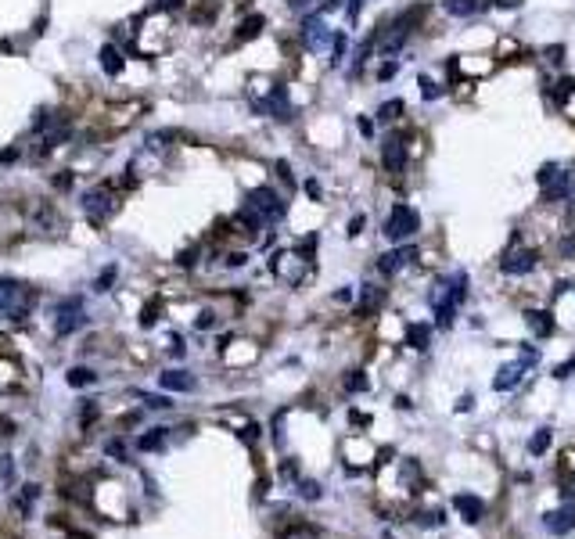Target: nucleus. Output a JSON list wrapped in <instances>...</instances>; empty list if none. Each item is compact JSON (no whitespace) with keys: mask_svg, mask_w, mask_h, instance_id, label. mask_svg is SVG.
<instances>
[{"mask_svg":"<svg viewBox=\"0 0 575 539\" xmlns=\"http://www.w3.org/2000/svg\"><path fill=\"white\" fill-rule=\"evenodd\" d=\"M33 292L26 288V284H19V281H11V277H0V317H8V320H26L29 317V309H33Z\"/></svg>","mask_w":575,"mask_h":539,"instance_id":"nucleus-1","label":"nucleus"},{"mask_svg":"<svg viewBox=\"0 0 575 539\" xmlns=\"http://www.w3.org/2000/svg\"><path fill=\"white\" fill-rule=\"evenodd\" d=\"M245 209H252L263 223H277L288 216V202L273 191V188H252L245 195Z\"/></svg>","mask_w":575,"mask_h":539,"instance_id":"nucleus-2","label":"nucleus"},{"mask_svg":"<svg viewBox=\"0 0 575 539\" xmlns=\"http://www.w3.org/2000/svg\"><path fill=\"white\" fill-rule=\"evenodd\" d=\"M421 230V212L414 209V205H392V212H389V220H385V237L389 241H396V245H403V241H410L414 234Z\"/></svg>","mask_w":575,"mask_h":539,"instance_id":"nucleus-3","label":"nucleus"},{"mask_svg":"<svg viewBox=\"0 0 575 539\" xmlns=\"http://www.w3.org/2000/svg\"><path fill=\"white\" fill-rule=\"evenodd\" d=\"M79 205H83V212H86L93 223H105V220H108V216H116V209H119L116 195H112V191H105V188L86 191V195L79 198Z\"/></svg>","mask_w":575,"mask_h":539,"instance_id":"nucleus-4","label":"nucleus"},{"mask_svg":"<svg viewBox=\"0 0 575 539\" xmlns=\"http://www.w3.org/2000/svg\"><path fill=\"white\" fill-rule=\"evenodd\" d=\"M86 327V313H83V302L79 299H65L61 306H58V320H54V331L61 334V338H68V334H76V331H83Z\"/></svg>","mask_w":575,"mask_h":539,"instance_id":"nucleus-5","label":"nucleus"},{"mask_svg":"<svg viewBox=\"0 0 575 539\" xmlns=\"http://www.w3.org/2000/svg\"><path fill=\"white\" fill-rule=\"evenodd\" d=\"M539 266V255L532 248H511L504 259H500V270L507 277H521V274H532V270Z\"/></svg>","mask_w":575,"mask_h":539,"instance_id":"nucleus-6","label":"nucleus"},{"mask_svg":"<svg viewBox=\"0 0 575 539\" xmlns=\"http://www.w3.org/2000/svg\"><path fill=\"white\" fill-rule=\"evenodd\" d=\"M331 36H335V29H327L324 11H317V15H306V19H302V40H306V47H310V51L327 47V43H331Z\"/></svg>","mask_w":575,"mask_h":539,"instance_id":"nucleus-7","label":"nucleus"},{"mask_svg":"<svg viewBox=\"0 0 575 539\" xmlns=\"http://www.w3.org/2000/svg\"><path fill=\"white\" fill-rule=\"evenodd\" d=\"M381 165H385V173L400 176L407 169V140L400 133H392L385 144H381Z\"/></svg>","mask_w":575,"mask_h":539,"instance_id":"nucleus-8","label":"nucleus"},{"mask_svg":"<svg viewBox=\"0 0 575 539\" xmlns=\"http://www.w3.org/2000/svg\"><path fill=\"white\" fill-rule=\"evenodd\" d=\"M414 259H417V248H414V245H403V248H392V252L381 255V259H377V270H381L385 277H392V274H400V270H403L407 262H414Z\"/></svg>","mask_w":575,"mask_h":539,"instance_id":"nucleus-9","label":"nucleus"},{"mask_svg":"<svg viewBox=\"0 0 575 539\" xmlns=\"http://www.w3.org/2000/svg\"><path fill=\"white\" fill-rule=\"evenodd\" d=\"M255 108H259V112H270L273 119H292V101H288V86H284V83H277V86L270 90V101H255Z\"/></svg>","mask_w":575,"mask_h":539,"instance_id":"nucleus-10","label":"nucleus"},{"mask_svg":"<svg viewBox=\"0 0 575 539\" xmlns=\"http://www.w3.org/2000/svg\"><path fill=\"white\" fill-rule=\"evenodd\" d=\"M543 528H546L550 535H568V532L575 528V507L568 503V507H561V510H546V514H543Z\"/></svg>","mask_w":575,"mask_h":539,"instance_id":"nucleus-11","label":"nucleus"},{"mask_svg":"<svg viewBox=\"0 0 575 539\" xmlns=\"http://www.w3.org/2000/svg\"><path fill=\"white\" fill-rule=\"evenodd\" d=\"M453 507H457V514H460L467 525H478V521H482V514H486V503L478 500V496H471V493L453 496Z\"/></svg>","mask_w":575,"mask_h":539,"instance_id":"nucleus-12","label":"nucleus"},{"mask_svg":"<svg viewBox=\"0 0 575 539\" xmlns=\"http://www.w3.org/2000/svg\"><path fill=\"white\" fill-rule=\"evenodd\" d=\"M521 378H525V364H504L497 371V378H493V389L497 392H511V389L521 385Z\"/></svg>","mask_w":575,"mask_h":539,"instance_id":"nucleus-13","label":"nucleus"},{"mask_svg":"<svg viewBox=\"0 0 575 539\" xmlns=\"http://www.w3.org/2000/svg\"><path fill=\"white\" fill-rule=\"evenodd\" d=\"M525 324L532 327L536 338H550V334H554V317H550V309H529V313H525Z\"/></svg>","mask_w":575,"mask_h":539,"instance_id":"nucleus-14","label":"nucleus"},{"mask_svg":"<svg viewBox=\"0 0 575 539\" xmlns=\"http://www.w3.org/2000/svg\"><path fill=\"white\" fill-rule=\"evenodd\" d=\"M158 385L166 392H190V389H195V378L183 374V371H162L158 374Z\"/></svg>","mask_w":575,"mask_h":539,"instance_id":"nucleus-15","label":"nucleus"},{"mask_svg":"<svg viewBox=\"0 0 575 539\" xmlns=\"http://www.w3.org/2000/svg\"><path fill=\"white\" fill-rule=\"evenodd\" d=\"M442 8H446L453 19H467V15H474V11L489 8V0H442Z\"/></svg>","mask_w":575,"mask_h":539,"instance_id":"nucleus-16","label":"nucleus"},{"mask_svg":"<svg viewBox=\"0 0 575 539\" xmlns=\"http://www.w3.org/2000/svg\"><path fill=\"white\" fill-rule=\"evenodd\" d=\"M571 191V173H557L550 184L543 188V202H557V198H564Z\"/></svg>","mask_w":575,"mask_h":539,"instance_id":"nucleus-17","label":"nucleus"},{"mask_svg":"<svg viewBox=\"0 0 575 539\" xmlns=\"http://www.w3.org/2000/svg\"><path fill=\"white\" fill-rule=\"evenodd\" d=\"M550 442H554V431H550V428H536L532 438H529V453H532V457H543L546 449H550Z\"/></svg>","mask_w":575,"mask_h":539,"instance_id":"nucleus-18","label":"nucleus"},{"mask_svg":"<svg viewBox=\"0 0 575 539\" xmlns=\"http://www.w3.org/2000/svg\"><path fill=\"white\" fill-rule=\"evenodd\" d=\"M98 58H101V68H105L108 76H119V72H123V54H119L112 43H105Z\"/></svg>","mask_w":575,"mask_h":539,"instance_id":"nucleus-19","label":"nucleus"},{"mask_svg":"<svg viewBox=\"0 0 575 539\" xmlns=\"http://www.w3.org/2000/svg\"><path fill=\"white\" fill-rule=\"evenodd\" d=\"M428 338H432V324H410L407 327V345L410 349H428Z\"/></svg>","mask_w":575,"mask_h":539,"instance_id":"nucleus-20","label":"nucleus"},{"mask_svg":"<svg viewBox=\"0 0 575 539\" xmlns=\"http://www.w3.org/2000/svg\"><path fill=\"white\" fill-rule=\"evenodd\" d=\"M166 431H169V428H151L148 435L137 438V449H144V453H151V449H162V446H166Z\"/></svg>","mask_w":575,"mask_h":539,"instance_id":"nucleus-21","label":"nucleus"},{"mask_svg":"<svg viewBox=\"0 0 575 539\" xmlns=\"http://www.w3.org/2000/svg\"><path fill=\"white\" fill-rule=\"evenodd\" d=\"M263 26H266L263 15H248V19L238 26V40H255V36L263 33Z\"/></svg>","mask_w":575,"mask_h":539,"instance_id":"nucleus-22","label":"nucleus"},{"mask_svg":"<svg viewBox=\"0 0 575 539\" xmlns=\"http://www.w3.org/2000/svg\"><path fill=\"white\" fill-rule=\"evenodd\" d=\"M65 381H68L72 389H86V385H93V381H98V374H93L90 367H72V371L65 374Z\"/></svg>","mask_w":575,"mask_h":539,"instance_id":"nucleus-23","label":"nucleus"},{"mask_svg":"<svg viewBox=\"0 0 575 539\" xmlns=\"http://www.w3.org/2000/svg\"><path fill=\"white\" fill-rule=\"evenodd\" d=\"M403 108H407V105H403L400 98H392V101H385V105L377 108V119H381V123H392V119L403 115Z\"/></svg>","mask_w":575,"mask_h":539,"instance_id":"nucleus-24","label":"nucleus"},{"mask_svg":"<svg viewBox=\"0 0 575 539\" xmlns=\"http://www.w3.org/2000/svg\"><path fill=\"white\" fill-rule=\"evenodd\" d=\"M342 385H345V392H367V389H370V381H367L363 371H349V374L342 378Z\"/></svg>","mask_w":575,"mask_h":539,"instance_id":"nucleus-25","label":"nucleus"},{"mask_svg":"<svg viewBox=\"0 0 575 539\" xmlns=\"http://www.w3.org/2000/svg\"><path fill=\"white\" fill-rule=\"evenodd\" d=\"M381 302V288H374V284H363V295H360V313H370L374 306Z\"/></svg>","mask_w":575,"mask_h":539,"instance_id":"nucleus-26","label":"nucleus"},{"mask_svg":"<svg viewBox=\"0 0 575 539\" xmlns=\"http://www.w3.org/2000/svg\"><path fill=\"white\" fill-rule=\"evenodd\" d=\"M345 47H349V36H345V33H335V36H331V65H342Z\"/></svg>","mask_w":575,"mask_h":539,"instance_id":"nucleus-27","label":"nucleus"},{"mask_svg":"<svg viewBox=\"0 0 575 539\" xmlns=\"http://www.w3.org/2000/svg\"><path fill=\"white\" fill-rule=\"evenodd\" d=\"M15 482V457H0V489H11Z\"/></svg>","mask_w":575,"mask_h":539,"instance_id":"nucleus-28","label":"nucleus"},{"mask_svg":"<svg viewBox=\"0 0 575 539\" xmlns=\"http://www.w3.org/2000/svg\"><path fill=\"white\" fill-rule=\"evenodd\" d=\"M417 83H421V98H424V101H435V98H442V86H439L435 79H428V76H421Z\"/></svg>","mask_w":575,"mask_h":539,"instance_id":"nucleus-29","label":"nucleus"},{"mask_svg":"<svg viewBox=\"0 0 575 539\" xmlns=\"http://www.w3.org/2000/svg\"><path fill=\"white\" fill-rule=\"evenodd\" d=\"M557 173H561V165H557V162H543V165H539V173H536V184H539V188H546Z\"/></svg>","mask_w":575,"mask_h":539,"instance_id":"nucleus-30","label":"nucleus"},{"mask_svg":"<svg viewBox=\"0 0 575 539\" xmlns=\"http://www.w3.org/2000/svg\"><path fill=\"white\" fill-rule=\"evenodd\" d=\"M571 94H575V79H571V76H564V79L557 83V90H554V98H557V105H564Z\"/></svg>","mask_w":575,"mask_h":539,"instance_id":"nucleus-31","label":"nucleus"},{"mask_svg":"<svg viewBox=\"0 0 575 539\" xmlns=\"http://www.w3.org/2000/svg\"><path fill=\"white\" fill-rule=\"evenodd\" d=\"M176 262H180V266H195V262H198V245H190V248H183V252L176 255Z\"/></svg>","mask_w":575,"mask_h":539,"instance_id":"nucleus-32","label":"nucleus"},{"mask_svg":"<svg viewBox=\"0 0 575 539\" xmlns=\"http://www.w3.org/2000/svg\"><path fill=\"white\" fill-rule=\"evenodd\" d=\"M141 399H144L151 410H169V406H173V399H169V396H141Z\"/></svg>","mask_w":575,"mask_h":539,"instance_id":"nucleus-33","label":"nucleus"},{"mask_svg":"<svg viewBox=\"0 0 575 539\" xmlns=\"http://www.w3.org/2000/svg\"><path fill=\"white\" fill-rule=\"evenodd\" d=\"M116 274H119V270H116V266H108V270H105V274L98 277V288H101V292H108V288L116 284Z\"/></svg>","mask_w":575,"mask_h":539,"instance_id":"nucleus-34","label":"nucleus"},{"mask_svg":"<svg viewBox=\"0 0 575 539\" xmlns=\"http://www.w3.org/2000/svg\"><path fill=\"white\" fill-rule=\"evenodd\" d=\"M105 453H112L116 461H126V449H123V442H119V438H112V442H105Z\"/></svg>","mask_w":575,"mask_h":539,"instance_id":"nucleus-35","label":"nucleus"},{"mask_svg":"<svg viewBox=\"0 0 575 539\" xmlns=\"http://www.w3.org/2000/svg\"><path fill=\"white\" fill-rule=\"evenodd\" d=\"M241 438H245V442H248V446H252V442H255V438H259V424H255V421H248V424H245V428H241Z\"/></svg>","mask_w":575,"mask_h":539,"instance_id":"nucleus-36","label":"nucleus"},{"mask_svg":"<svg viewBox=\"0 0 575 539\" xmlns=\"http://www.w3.org/2000/svg\"><path fill=\"white\" fill-rule=\"evenodd\" d=\"M299 493H302L306 500H320V486H317V482H302V486H299Z\"/></svg>","mask_w":575,"mask_h":539,"instance_id":"nucleus-37","label":"nucleus"},{"mask_svg":"<svg viewBox=\"0 0 575 539\" xmlns=\"http://www.w3.org/2000/svg\"><path fill=\"white\" fill-rule=\"evenodd\" d=\"M571 374H575V356L568 359V364H561V367L554 371V378H561V381H564V378H571Z\"/></svg>","mask_w":575,"mask_h":539,"instance_id":"nucleus-38","label":"nucleus"},{"mask_svg":"<svg viewBox=\"0 0 575 539\" xmlns=\"http://www.w3.org/2000/svg\"><path fill=\"white\" fill-rule=\"evenodd\" d=\"M396 72H400V65H396V61H385V65H381V72H377V79L385 83V79H392Z\"/></svg>","mask_w":575,"mask_h":539,"instance_id":"nucleus-39","label":"nucleus"},{"mask_svg":"<svg viewBox=\"0 0 575 539\" xmlns=\"http://www.w3.org/2000/svg\"><path fill=\"white\" fill-rule=\"evenodd\" d=\"M155 309H158V299H151V302H148V309H144V317H141V324H144V327H151V324H155Z\"/></svg>","mask_w":575,"mask_h":539,"instance_id":"nucleus-40","label":"nucleus"},{"mask_svg":"<svg viewBox=\"0 0 575 539\" xmlns=\"http://www.w3.org/2000/svg\"><path fill=\"white\" fill-rule=\"evenodd\" d=\"M546 58H550L554 65H561V61H564V47H561V43H554V47H546Z\"/></svg>","mask_w":575,"mask_h":539,"instance_id":"nucleus-41","label":"nucleus"},{"mask_svg":"<svg viewBox=\"0 0 575 539\" xmlns=\"http://www.w3.org/2000/svg\"><path fill=\"white\" fill-rule=\"evenodd\" d=\"M363 227H367V220H363V216H352V220H349V237H356Z\"/></svg>","mask_w":575,"mask_h":539,"instance_id":"nucleus-42","label":"nucleus"},{"mask_svg":"<svg viewBox=\"0 0 575 539\" xmlns=\"http://www.w3.org/2000/svg\"><path fill=\"white\" fill-rule=\"evenodd\" d=\"M356 126H360V133H363V137H370V133H374V123H370L367 115H360V119H356Z\"/></svg>","mask_w":575,"mask_h":539,"instance_id":"nucleus-43","label":"nucleus"},{"mask_svg":"<svg viewBox=\"0 0 575 539\" xmlns=\"http://www.w3.org/2000/svg\"><path fill=\"white\" fill-rule=\"evenodd\" d=\"M36 493H40V486H26V493H22V507H29V503L36 500Z\"/></svg>","mask_w":575,"mask_h":539,"instance_id":"nucleus-44","label":"nucleus"},{"mask_svg":"<svg viewBox=\"0 0 575 539\" xmlns=\"http://www.w3.org/2000/svg\"><path fill=\"white\" fill-rule=\"evenodd\" d=\"M417 521H421V525H442V514H439V510H432V514H421Z\"/></svg>","mask_w":575,"mask_h":539,"instance_id":"nucleus-45","label":"nucleus"},{"mask_svg":"<svg viewBox=\"0 0 575 539\" xmlns=\"http://www.w3.org/2000/svg\"><path fill=\"white\" fill-rule=\"evenodd\" d=\"M213 324H216V313H202V317H198V327H202V331H209Z\"/></svg>","mask_w":575,"mask_h":539,"instance_id":"nucleus-46","label":"nucleus"},{"mask_svg":"<svg viewBox=\"0 0 575 539\" xmlns=\"http://www.w3.org/2000/svg\"><path fill=\"white\" fill-rule=\"evenodd\" d=\"M471 403H474L471 396H460V399H457V414H467V410H471Z\"/></svg>","mask_w":575,"mask_h":539,"instance_id":"nucleus-47","label":"nucleus"},{"mask_svg":"<svg viewBox=\"0 0 575 539\" xmlns=\"http://www.w3.org/2000/svg\"><path fill=\"white\" fill-rule=\"evenodd\" d=\"M313 4V0H288V8H292V11H306Z\"/></svg>","mask_w":575,"mask_h":539,"instance_id":"nucleus-48","label":"nucleus"},{"mask_svg":"<svg viewBox=\"0 0 575 539\" xmlns=\"http://www.w3.org/2000/svg\"><path fill=\"white\" fill-rule=\"evenodd\" d=\"M15 158H19V148H8V151H0V162H4V165H8V162H15Z\"/></svg>","mask_w":575,"mask_h":539,"instance_id":"nucleus-49","label":"nucleus"},{"mask_svg":"<svg viewBox=\"0 0 575 539\" xmlns=\"http://www.w3.org/2000/svg\"><path fill=\"white\" fill-rule=\"evenodd\" d=\"M306 191H310V198H320V184H317V180H306Z\"/></svg>","mask_w":575,"mask_h":539,"instance_id":"nucleus-50","label":"nucleus"},{"mask_svg":"<svg viewBox=\"0 0 575 539\" xmlns=\"http://www.w3.org/2000/svg\"><path fill=\"white\" fill-rule=\"evenodd\" d=\"M158 8H180V0H158Z\"/></svg>","mask_w":575,"mask_h":539,"instance_id":"nucleus-51","label":"nucleus"}]
</instances>
